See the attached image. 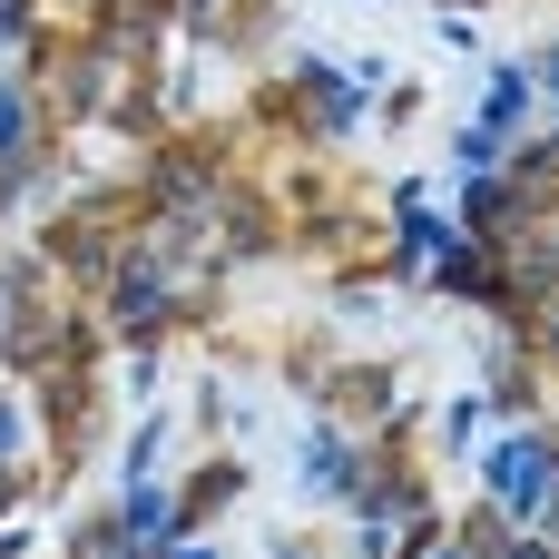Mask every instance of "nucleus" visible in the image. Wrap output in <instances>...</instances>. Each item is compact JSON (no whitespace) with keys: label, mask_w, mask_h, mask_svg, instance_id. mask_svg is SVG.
Listing matches in <instances>:
<instances>
[{"label":"nucleus","mask_w":559,"mask_h":559,"mask_svg":"<svg viewBox=\"0 0 559 559\" xmlns=\"http://www.w3.org/2000/svg\"><path fill=\"white\" fill-rule=\"evenodd\" d=\"M550 88H559V59H550Z\"/></svg>","instance_id":"3"},{"label":"nucleus","mask_w":559,"mask_h":559,"mask_svg":"<svg viewBox=\"0 0 559 559\" xmlns=\"http://www.w3.org/2000/svg\"><path fill=\"white\" fill-rule=\"evenodd\" d=\"M118 314L147 324V314H157V275H118Z\"/></svg>","instance_id":"1"},{"label":"nucleus","mask_w":559,"mask_h":559,"mask_svg":"<svg viewBox=\"0 0 559 559\" xmlns=\"http://www.w3.org/2000/svg\"><path fill=\"white\" fill-rule=\"evenodd\" d=\"M0 452H10V413H0Z\"/></svg>","instance_id":"2"}]
</instances>
